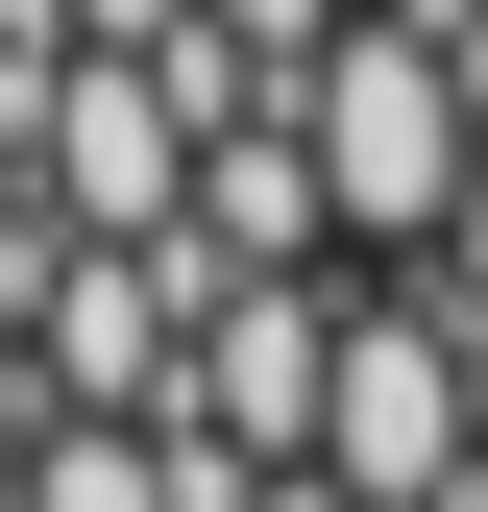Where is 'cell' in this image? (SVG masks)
<instances>
[{
	"mask_svg": "<svg viewBox=\"0 0 488 512\" xmlns=\"http://www.w3.org/2000/svg\"><path fill=\"white\" fill-rule=\"evenodd\" d=\"M244 512H342V488H318V464H293V488H244Z\"/></svg>",
	"mask_w": 488,
	"mask_h": 512,
	"instance_id": "cell-10",
	"label": "cell"
},
{
	"mask_svg": "<svg viewBox=\"0 0 488 512\" xmlns=\"http://www.w3.org/2000/svg\"><path fill=\"white\" fill-rule=\"evenodd\" d=\"M25 220H49V196H25V122H0V244H25Z\"/></svg>",
	"mask_w": 488,
	"mask_h": 512,
	"instance_id": "cell-9",
	"label": "cell"
},
{
	"mask_svg": "<svg viewBox=\"0 0 488 512\" xmlns=\"http://www.w3.org/2000/svg\"><path fill=\"white\" fill-rule=\"evenodd\" d=\"M25 512H244V464H196L171 415H49L25 439Z\"/></svg>",
	"mask_w": 488,
	"mask_h": 512,
	"instance_id": "cell-5",
	"label": "cell"
},
{
	"mask_svg": "<svg viewBox=\"0 0 488 512\" xmlns=\"http://www.w3.org/2000/svg\"><path fill=\"white\" fill-rule=\"evenodd\" d=\"M196 25H220V49H244V74H293V98H318V49H342V25H366V0H196Z\"/></svg>",
	"mask_w": 488,
	"mask_h": 512,
	"instance_id": "cell-6",
	"label": "cell"
},
{
	"mask_svg": "<svg viewBox=\"0 0 488 512\" xmlns=\"http://www.w3.org/2000/svg\"><path fill=\"white\" fill-rule=\"evenodd\" d=\"M318 488H342V512H464V488H488V366H464V317H440V293H342Z\"/></svg>",
	"mask_w": 488,
	"mask_h": 512,
	"instance_id": "cell-2",
	"label": "cell"
},
{
	"mask_svg": "<svg viewBox=\"0 0 488 512\" xmlns=\"http://www.w3.org/2000/svg\"><path fill=\"white\" fill-rule=\"evenodd\" d=\"M74 49H196V0H49Z\"/></svg>",
	"mask_w": 488,
	"mask_h": 512,
	"instance_id": "cell-7",
	"label": "cell"
},
{
	"mask_svg": "<svg viewBox=\"0 0 488 512\" xmlns=\"http://www.w3.org/2000/svg\"><path fill=\"white\" fill-rule=\"evenodd\" d=\"M25 196L74 244H196V98L147 49H49L25 74Z\"/></svg>",
	"mask_w": 488,
	"mask_h": 512,
	"instance_id": "cell-3",
	"label": "cell"
},
{
	"mask_svg": "<svg viewBox=\"0 0 488 512\" xmlns=\"http://www.w3.org/2000/svg\"><path fill=\"white\" fill-rule=\"evenodd\" d=\"M318 415H342V293H196V391H171V439L244 464V488H293Z\"/></svg>",
	"mask_w": 488,
	"mask_h": 512,
	"instance_id": "cell-4",
	"label": "cell"
},
{
	"mask_svg": "<svg viewBox=\"0 0 488 512\" xmlns=\"http://www.w3.org/2000/svg\"><path fill=\"white\" fill-rule=\"evenodd\" d=\"M318 196H342V244H415V269H440V244L488 220V74L440 25H342L318 49Z\"/></svg>",
	"mask_w": 488,
	"mask_h": 512,
	"instance_id": "cell-1",
	"label": "cell"
},
{
	"mask_svg": "<svg viewBox=\"0 0 488 512\" xmlns=\"http://www.w3.org/2000/svg\"><path fill=\"white\" fill-rule=\"evenodd\" d=\"M0 512H25V464H0Z\"/></svg>",
	"mask_w": 488,
	"mask_h": 512,
	"instance_id": "cell-11",
	"label": "cell"
},
{
	"mask_svg": "<svg viewBox=\"0 0 488 512\" xmlns=\"http://www.w3.org/2000/svg\"><path fill=\"white\" fill-rule=\"evenodd\" d=\"M25 439H49V366H25V317H0V464H25Z\"/></svg>",
	"mask_w": 488,
	"mask_h": 512,
	"instance_id": "cell-8",
	"label": "cell"
}]
</instances>
